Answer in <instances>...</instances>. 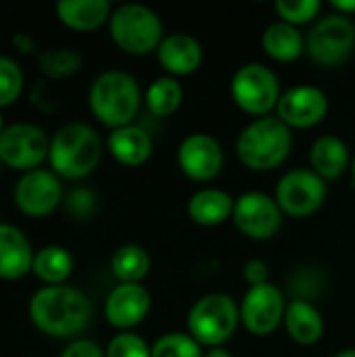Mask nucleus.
<instances>
[{
    "label": "nucleus",
    "instance_id": "1",
    "mask_svg": "<svg viewBox=\"0 0 355 357\" xmlns=\"http://www.w3.org/2000/svg\"><path fill=\"white\" fill-rule=\"evenodd\" d=\"M29 318L38 331L54 339L84 333L92 320L90 299L73 287H42L29 299Z\"/></svg>",
    "mask_w": 355,
    "mask_h": 357
},
{
    "label": "nucleus",
    "instance_id": "2",
    "mask_svg": "<svg viewBox=\"0 0 355 357\" xmlns=\"http://www.w3.org/2000/svg\"><path fill=\"white\" fill-rule=\"evenodd\" d=\"M100 155L103 140L98 132L84 121H71L59 128L48 151L52 172L65 180H80L92 174Z\"/></svg>",
    "mask_w": 355,
    "mask_h": 357
},
{
    "label": "nucleus",
    "instance_id": "3",
    "mask_svg": "<svg viewBox=\"0 0 355 357\" xmlns=\"http://www.w3.org/2000/svg\"><path fill=\"white\" fill-rule=\"evenodd\" d=\"M88 102L90 111L100 123H105L111 130H117L132 126L140 111L142 94L134 75L111 69L100 73L92 82Z\"/></svg>",
    "mask_w": 355,
    "mask_h": 357
},
{
    "label": "nucleus",
    "instance_id": "4",
    "mask_svg": "<svg viewBox=\"0 0 355 357\" xmlns=\"http://www.w3.org/2000/svg\"><path fill=\"white\" fill-rule=\"evenodd\" d=\"M293 149L291 128L278 117L253 119L236 138L239 161L251 172H270L280 167Z\"/></svg>",
    "mask_w": 355,
    "mask_h": 357
},
{
    "label": "nucleus",
    "instance_id": "5",
    "mask_svg": "<svg viewBox=\"0 0 355 357\" xmlns=\"http://www.w3.org/2000/svg\"><path fill=\"white\" fill-rule=\"evenodd\" d=\"M241 324V310L226 293H209L195 301L188 312V335L201 347H222L232 339Z\"/></svg>",
    "mask_w": 355,
    "mask_h": 357
},
{
    "label": "nucleus",
    "instance_id": "6",
    "mask_svg": "<svg viewBox=\"0 0 355 357\" xmlns=\"http://www.w3.org/2000/svg\"><path fill=\"white\" fill-rule=\"evenodd\" d=\"M109 33L113 42L128 54H149L157 52L163 36V23L159 15L144 4H121L111 13Z\"/></svg>",
    "mask_w": 355,
    "mask_h": 357
},
{
    "label": "nucleus",
    "instance_id": "7",
    "mask_svg": "<svg viewBox=\"0 0 355 357\" xmlns=\"http://www.w3.org/2000/svg\"><path fill=\"white\" fill-rule=\"evenodd\" d=\"M230 94L241 111L257 119L268 117L282 96L276 73L264 63H247L239 67L230 82Z\"/></svg>",
    "mask_w": 355,
    "mask_h": 357
},
{
    "label": "nucleus",
    "instance_id": "8",
    "mask_svg": "<svg viewBox=\"0 0 355 357\" xmlns=\"http://www.w3.org/2000/svg\"><path fill=\"white\" fill-rule=\"evenodd\" d=\"M355 48V25L349 17L326 15L305 36V52L316 65L339 67L343 65Z\"/></svg>",
    "mask_w": 355,
    "mask_h": 357
},
{
    "label": "nucleus",
    "instance_id": "9",
    "mask_svg": "<svg viewBox=\"0 0 355 357\" xmlns=\"http://www.w3.org/2000/svg\"><path fill=\"white\" fill-rule=\"evenodd\" d=\"M326 182L314 169H291L276 184V203L291 218H310L326 201Z\"/></svg>",
    "mask_w": 355,
    "mask_h": 357
},
{
    "label": "nucleus",
    "instance_id": "10",
    "mask_svg": "<svg viewBox=\"0 0 355 357\" xmlns=\"http://www.w3.org/2000/svg\"><path fill=\"white\" fill-rule=\"evenodd\" d=\"M50 140L46 132L27 121L10 123L0 134V161L13 169L31 172L48 157Z\"/></svg>",
    "mask_w": 355,
    "mask_h": 357
},
{
    "label": "nucleus",
    "instance_id": "11",
    "mask_svg": "<svg viewBox=\"0 0 355 357\" xmlns=\"http://www.w3.org/2000/svg\"><path fill=\"white\" fill-rule=\"evenodd\" d=\"M232 222L241 234L251 241H270L278 234L282 224V211L274 197L249 190L234 201Z\"/></svg>",
    "mask_w": 355,
    "mask_h": 357
},
{
    "label": "nucleus",
    "instance_id": "12",
    "mask_svg": "<svg viewBox=\"0 0 355 357\" xmlns=\"http://www.w3.org/2000/svg\"><path fill=\"white\" fill-rule=\"evenodd\" d=\"M241 322L255 337H270L282 322L287 314V301L282 291L272 284L249 287L241 305Z\"/></svg>",
    "mask_w": 355,
    "mask_h": 357
},
{
    "label": "nucleus",
    "instance_id": "13",
    "mask_svg": "<svg viewBox=\"0 0 355 357\" xmlns=\"http://www.w3.org/2000/svg\"><path fill=\"white\" fill-rule=\"evenodd\" d=\"M15 203L29 218H44L52 213L63 201V186L54 172L31 169L15 184Z\"/></svg>",
    "mask_w": 355,
    "mask_h": 357
},
{
    "label": "nucleus",
    "instance_id": "14",
    "mask_svg": "<svg viewBox=\"0 0 355 357\" xmlns=\"http://www.w3.org/2000/svg\"><path fill=\"white\" fill-rule=\"evenodd\" d=\"M178 167L195 182H209L222 174L224 149L209 134H190L178 146Z\"/></svg>",
    "mask_w": 355,
    "mask_h": 357
},
{
    "label": "nucleus",
    "instance_id": "15",
    "mask_svg": "<svg viewBox=\"0 0 355 357\" xmlns=\"http://www.w3.org/2000/svg\"><path fill=\"white\" fill-rule=\"evenodd\" d=\"M328 113V98L326 94L316 88V86H293L287 92H282L278 107H276V117L289 126V128H314L318 126Z\"/></svg>",
    "mask_w": 355,
    "mask_h": 357
},
{
    "label": "nucleus",
    "instance_id": "16",
    "mask_svg": "<svg viewBox=\"0 0 355 357\" xmlns=\"http://www.w3.org/2000/svg\"><path fill=\"white\" fill-rule=\"evenodd\" d=\"M151 293L142 284H117L105 301V318L121 333H130L151 312Z\"/></svg>",
    "mask_w": 355,
    "mask_h": 357
},
{
    "label": "nucleus",
    "instance_id": "17",
    "mask_svg": "<svg viewBox=\"0 0 355 357\" xmlns=\"http://www.w3.org/2000/svg\"><path fill=\"white\" fill-rule=\"evenodd\" d=\"M157 61L172 77L190 75L203 63V46L195 36L176 31L161 40L157 48Z\"/></svg>",
    "mask_w": 355,
    "mask_h": 357
},
{
    "label": "nucleus",
    "instance_id": "18",
    "mask_svg": "<svg viewBox=\"0 0 355 357\" xmlns=\"http://www.w3.org/2000/svg\"><path fill=\"white\" fill-rule=\"evenodd\" d=\"M33 266V251L27 236L13 224L0 222V278L17 280Z\"/></svg>",
    "mask_w": 355,
    "mask_h": 357
},
{
    "label": "nucleus",
    "instance_id": "19",
    "mask_svg": "<svg viewBox=\"0 0 355 357\" xmlns=\"http://www.w3.org/2000/svg\"><path fill=\"white\" fill-rule=\"evenodd\" d=\"M107 146L113 155V159L126 167H138L144 165L153 155V138L151 134L140 126H126L111 130L107 138Z\"/></svg>",
    "mask_w": 355,
    "mask_h": 357
},
{
    "label": "nucleus",
    "instance_id": "20",
    "mask_svg": "<svg viewBox=\"0 0 355 357\" xmlns=\"http://www.w3.org/2000/svg\"><path fill=\"white\" fill-rule=\"evenodd\" d=\"M285 326L289 337L303 347L316 345L324 337V318L312 301L293 299L287 305Z\"/></svg>",
    "mask_w": 355,
    "mask_h": 357
},
{
    "label": "nucleus",
    "instance_id": "21",
    "mask_svg": "<svg viewBox=\"0 0 355 357\" xmlns=\"http://www.w3.org/2000/svg\"><path fill=\"white\" fill-rule=\"evenodd\" d=\"M310 163H312V169L324 182L339 180L352 163L349 149L339 136H333V134L320 136L314 140L310 149Z\"/></svg>",
    "mask_w": 355,
    "mask_h": 357
},
{
    "label": "nucleus",
    "instance_id": "22",
    "mask_svg": "<svg viewBox=\"0 0 355 357\" xmlns=\"http://www.w3.org/2000/svg\"><path fill=\"white\" fill-rule=\"evenodd\" d=\"M234 201L226 190L220 188H203L197 190L188 205V218L199 226H220L226 220H232L234 213Z\"/></svg>",
    "mask_w": 355,
    "mask_h": 357
},
{
    "label": "nucleus",
    "instance_id": "23",
    "mask_svg": "<svg viewBox=\"0 0 355 357\" xmlns=\"http://www.w3.org/2000/svg\"><path fill=\"white\" fill-rule=\"evenodd\" d=\"M264 52L278 63H293L305 50V38L299 27L289 25L285 21L270 23L262 33Z\"/></svg>",
    "mask_w": 355,
    "mask_h": 357
},
{
    "label": "nucleus",
    "instance_id": "24",
    "mask_svg": "<svg viewBox=\"0 0 355 357\" xmlns=\"http://www.w3.org/2000/svg\"><path fill=\"white\" fill-rule=\"evenodd\" d=\"M109 0H61L56 4V17L71 29L92 31L111 19Z\"/></svg>",
    "mask_w": 355,
    "mask_h": 357
},
{
    "label": "nucleus",
    "instance_id": "25",
    "mask_svg": "<svg viewBox=\"0 0 355 357\" xmlns=\"http://www.w3.org/2000/svg\"><path fill=\"white\" fill-rule=\"evenodd\" d=\"M111 272L121 284H140L151 272V255L140 245H123L111 257Z\"/></svg>",
    "mask_w": 355,
    "mask_h": 357
},
{
    "label": "nucleus",
    "instance_id": "26",
    "mask_svg": "<svg viewBox=\"0 0 355 357\" xmlns=\"http://www.w3.org/2000/svg\"><path fill=\"white\" fill-rule=\"evenodd\" d=\"M33 274L48 287L63 284L73 272V255L59 245H48L33 255Z\"/></svg>",
    "mask_w": 355,
    "mask_h": 357
},
{
    "label": "nucleus",
    "instance_id": "27",
    "mask_svg": "<svg viewBox=\"0 0 355 357\" xmlns=\"http://www.w3.org/2000/svg\"><path fill=\"white\" fill-rule=\"evenodd\" d=\"M182 98H184L182 84L172 75H163L151 82V86L146 88L144 105L155 117H169L180 109Z\"/></svg>",
    "mask_w": 355,
    "mask_h": 357
},
{
    "label": "nucleus",
    "instance_id": "28",
    "mask_svg": "<svg viewBox=\"0 0 355 357\" xmlns=\"http://www.w3.org/2000/svg\"><path fill=\"white\" fill-rule=\"evenodd\" d=\"M38 65L52 79L69 77L82 67V54L73 48H50L38 52Z\"/></svg>",
    "mask_w": 355,
    "mask_h": 357
},
{
    "label": "nucleus",
    "instance_id": "29",
    "mask_svg": "<svg viewBox=\"0 0 355 357\" xmlns=\"http://www.w3.org/2000/svg\"><path fill=\"white\" fill-rule=\"evenodd\" d=\"M153 357H203L201 345L186 333H167L151 347Z\"/></svg>",
    "mask_w": 355,
    "mask_h": 357
},
{
    "label": "nucleus",
    "instance_id": "30",
    "mask_svg": "<svg viewBox=\"0 0 355 357\" xmlns=\"http://www.w3.org/2000/svg\"><path fill=\"white\" fill-rule=\"evenodd\" d=\"M280 21L289 23V25H305V23H312L318 13L322 10V4L320 0H278L274 4Z\"/></svg>",
    "mask_w": 355,
    "mask_h": 357
},
{
    "label": "nucleus",
    "instance_id": "31",
    "mask_svg": "<svg viewBox=\"0 0 355 357\" xmlns=\"http://www.w3.org/2000/svg\"><path fill=\"white\" fill-rule=\"evenodd\" d=\"M23 92V71L10 56H0V107L13 105Z\"/></svg>",
    "mask_w": 355,
    "mask_h": 357
},
{
    "label": "nucleus",
    "instance_id": "32",
    "mask_svg": "<svg viewBox=\"0 0 355 357\" xmlns=\"http://www.w3.org/2000/svg\"><path fill=\"white\" fill-rule=\"evenodd\" d=\"M107 357H153L151 347L146 345V341L140 335L134 333H119L115 335L107 349H105Z\"/></svg>",
    "mask_w": 355,
    "mask_h": 357
},
{
    "label": "nucleus",
    "instance_id": "33",
    "mask_svg": "<svg viewBox=\"0 0 355 357\" xmlns=\"http://www.w3.org/2000/svg\"><path fill=\"white\" fill-rule=\"evenodd\" d=\"M67 205V211L73 215V218H80V220H88L94 209H96V197L92 190L88 188H73L65 201Z\"/></svg>",
    "mask_w": 355,
    "mask_h": 357
},
{
    "label": "nucleus",
    "instance_id": "34",
    "mask_svg": "<svg viewBox=\"0 0 355 357\" xmlns=\"http://www.w3.org/2000/svg\"><path fill=\"white\" fill-rule=\"evenodd\" d=\"M243 278L247 280L249 287H259V284H266L270 282V268L264 259L259 257H253L245 264L243 268Z\"/></svg>",
    "mask_w": 355,
    "mask_h": 357
},
{
    "label": "nucleus",
    "instance_id": "35",
    "mask_svg": "<svg viewBox=\"0 0 355 357\" xmlns=\"http://www.w3.org/2000/svg\"><path fill=\"white\" fill-rule=\"evenodd\" d=\"M61 357H107L105 351L100 349L98 343L90 341V339H77L73 343H69L65 347V351L61 354Z\"/></svg>",
    "mask_w": 355,
    "mask_h": 357
},
{
    "label": "nucleus",
    "instance_id": "36",
    "mask_svg": "<svg viewBox=\"0 0 355 357\" xmlns=\"http://www.w3.org/2000/svg\"><path fill=\"white\" fill-rule=\"evenodd\" d=\"M13 44L19 52H31L36 50V44H33V38L27 36V33H15L13 36Z\"/></svg>",
    "mask_w": 355,
    "mask_h": 357
},
{
    "label": "nucleus",
    "instance_id": "37",
    "mask_svg": "<svg viewBox=\"0 0 355 357\" xmlns=\"http://www.w3.org/2000/svg\"><path fill=\"white\" fill-rule=\"evenodd\" d=\"M331 6L337 10V15H343V17L355 15V0H333Z\"/></svg>",
    "mask_w": 355,
    "mask_h": 357
},
{
    "label": "nucleus",
    "instance_id": "38",
    "mask_svg": "<svg viewBox=\"0 0 355 357\" xmlns=\"http://www.w3.org/2000/svg\"><path fill=\"white\" fill-rule=\"evenodd\" d=\"M203 357H232V354H230V351H226L224 347H216V349H209V351H207Z\"/></svg>",
    "mask_w": 355,
    "mask_h": 357
},
{
    "label": "nucleus",
    "instance_id": "39",
    "mask_svg": "<svg viewBox=\"0 0 355 357\" xmlns=\"http://www.w3.org/2000/svg\"><path fill=\"white\" fill-rule=\"evenodd\" d=\"M333 357H355V349H343V351L335 354Z\"/></svg>",
    "mask_w": 355,
    "mask_h": 357
},
{
    "label": "nucleus",
    "instance_id": "40",
    "mask_svg": "<svg viewBox=\"0 0 355 357\" xmlns=\"http://www.w3.org/2000/svg\"><path fill=\"white\" fill-rule=\"evenodd\" d=\"M352 176H354V182H355V157H354V163H352Z\"/></svg>",
    "mask_w": 355,
    "mask_h": 357
},
{
    "label": "nucleus",
    "instance_id": "41",
    "mask_svg": "<svg viewBox=\"0 0 355 357\" xmlns=\"http://www.w3.org/2000/svg\"><path fill=\"white\" fill-rule=\"evenodd\" d=\"M2 130H4V128H2V115H0V134H2Z\"/></svg>",
    "mask_w": 355,
    "mask_h": 357
},
{
    "label": "nucleus",
    "instance_id": "42",
    "mask_svg": "<svg viewBox=\"0 0 355 357\" xmlns=\"http://www.w3.org/2000/svg\"><path fill=\"white\" fill-rule=\"evenodd\" d=\"M0 163H2V161H0Z\"/></svg>",
    "mask_w": 355,
    "mask_h": 357
}]
</instances>
